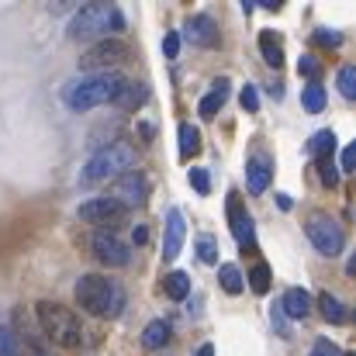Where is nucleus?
<instances>
[{
	"label": "nucleus",
	"mask_w": 356,
	"mask_h": 356,
	"mask_svg": "<svg viewBox=\"0 0 356 356\" xmlns=\"http://www.w3.org/2000/svg\"><path fill=\"white\" fill-rule=\"evenodd\" d=\"M90 245H94V256L104 263V266H128V259H131V249H128V242L115 232H97V236L90 238Z\"/></svg>",
	"instance_id": "nucleus-9"
},
{
	"label": "nucleus",
	"mask_w": 356,
	"mask_h": 356,
	"mask_svg": "<svg viewBox=\"0 0 356 356\" xmlns=\"http://www.w3.org/2000/svg\"><path fill=\"white\" fill-rule=\"evenodd\" d=\"M238 104H242V111L256 115V111H259V90H256L252 83H245V87H242V94H238Z\"/></svg>",
	"instance_id": "nucleus-31"
},
{
	"label": "nucleus",
	"mask_w": 356,
	"mask_h": 356,
	"mask_svg": "<svg viewBox=\"0 0 356 356\" xmlns=\"http://www.w3.org/2000/svg\"><path fill=\"white\" fill-rule=\"evenodd\" d=\"M177 135H180V159H191V156H197V152H201V131H197L194 124H187V121H184Z\"/></svg>",
	"instance_id": "nucleus-22"
},
{
	"label": "nucleus",
	"mask_w": 356,
	"mask_h": 356,
	"mask_svg": "<svg viewBox=\"0 0 356 356\" xmlns=\"http://www.w3.org/2000/svg\"><path fill=\"white\" fill-rule=\"evenodd\" d=\"M197 259L201 263H208V266H215L218 263V238L215 236H197Z\"/></svg>",
	"instance_id": "nucleus-26"
},
{
	"label": "nucleus",
	"mask_w": 356,
	"mask_h": 356,
	"mask_svg": "<svg viewBox=\"0 0 356 356\" xmlns=\"http://www.w3.org/2000/svg\"><path fill=\"white\" fill-rule=\"evenodd\" d=\"M76 305L97 318H118L124 312V291L118 280H108L101 273H87L76 280Z\"/></svg>",
	"instance_id": "nucleus-2"
},
{
	"label": "nucleus",
	"mask_w": 356,
	"mask_h": 356,
	"mask_svg": "<svg viewBox=\"0 0 356 356\" xmlns=\"http://www.w3.org/2000/svg\"><path fill=\"white\" fill-rule=\"evenodd\" d=\"M245 280H249L252 294H266V291H270V280H273V273H270V266L259 259V263L249 270V277H245Z\"/></svg>",
	"instance_id": "nucleus-25"
},
{
	"label": "nucleus",
	"mask_w": 356,
	"mask_h": 356,
	"mask_svg": "<svg viewBox=\"0 0 356 356\" xmlns=\"http://www.w3.org/2000/svg\"><path fill=\"white\" fill-rule=\"evenodd\" d=\"M298 73H301V76H308L312 83H318V73H322V66H318V59H315V56H301V63H298Z\"/></svg>",
	"instance_id": "nucleus-33"
},
{
	"label": "nucleus",
	"mask_w": 356,
	"mask_h": 356,
	"mask_svg": "<svg viewBox=\"0 0 356 356\" xmlns=\"http://www.w3.org/2000/svg\"><path fill=\"white\" fill-rule=\"evenodd\" d=\"M259 52H263L266 66H273V70L284 66V45H280V38L273 31H259Z\"/></svg>",
	"instance_id": "nucleus-19"
},
{
	"label": "nucleus",
	"mask_w": 356,
	"mask_h": 356,
	"mask_svg": "<svg viewBox=\"0 0 356 356\" xmlns=\"http://www.w3.org/2000/svg\"><path fill=\"white\" fill-rule=\"evenodd\" d=\"M145 101V87L142 83H124V90L118 94V104H124V108H138Z\"/></svg>",
	"instance_id": "nucleus-28"
},
{
	"label": "nucleus",
	"mask_w": 356,
	"mask_h": 356,
	"mask_svg": "<svg viewBox=\"0 0 356 356\" xmlns=\"http://www.w3.org/2000/svg\"><path fill=\"white\" fill-rule=\"evenodd\" d=\"M312 38H315V45H325V49H339L343 45V35L339 31H329V28H318Z\"/></svg>",
	"instance_id": "nucleus-32"
},
{
	"label": "nucleus",
	"mask_w": 356,
	"mask_h": 356,
	"mask_svg": "<svg viewBox=\"0 0 356 356\" xmlns=\"http://www.w3.org/2000/svg\"><path fill=\"white\" fill-rule=\"evenodd\" d=\"M270 322H273V329H277V336H280V339H291V325H287V318H284L280 305H273V308H270Z\"/></svg>",
	"instance_id": "nucleus-35"
},
{
	"label": "nucleus",
	"mask_w": 356,
	"mask_h": 356,
	"mask_svg": "<svg viewBox=\"0 0 356 356\" xmlns=\"http://www.w3.org/2000/svg\"><path fill=\"white\" fill-rule=\"evenodd\" d=\"M131 238H135L138 245H142V242H149V229H145V225H138V229L131 232Z\"/></svg>",
	"instance_id": "nucleus-40"
},
{
	"label": "nucleus",
	"mask_w": 356,
	"mask_h": 356,
	"mask_svg": "<svg viewBox=\"0 0 356 356\" xmlns=\"http://www.w3.org/2000/svg\"><path fill=\"white\" fill-rule=\"evenodd\" d=\"M229 225H232V236H236L238 245H252V218L242 208V197L236 191L229 194Z\"/></svg>",
	"instance_id": "nucleus-13"
},
{
	"label": "nucleus",
	"mask_w": 356,
	"mask_h": 356,
	"mask_svg": "<svg viewBox=\"0 0 356 356\" xmlns=\"http://www.w3.org/2000/svg\"><path fill=\"white\" fill-rule=\"evenodd\" d=\"M163 52H166V59H177V56H180V35H177V31H166Z\"/></svg>",
	"instance_id": "nucleus-37"
},
{
	"label": "nucleus",
	"mask_w": 356,
	"mask_h": 356,
	"mask_svg": "<svg viewBox=\"0 0 356 356\" xmlns=\"http://www.w3.org/2000/svg\"><path fill=\"white\" fill-rule=\"evenodd\" d=\"M312 305L322 312V318H325L329 325H346V322H350V312H346V305H343L336 294H329V291H322V294H318Z\"/></svg>",
	"instance_id": "nucleus-17"
},
{
	"label": "nucleus",
	"mask_w": 356,
	"mask_h": 356,
	"mask_svg": "<svg viewBox=\"0 0 356 356\" xmlns=\"http://www.w3.org/2000/svg\"><path fill=\"white\" fill-rule=\"evenodd\" d=\"M339 94H343L346 101L356 97V66H343V70H339Z\"/></svg>",
	"instance_id": "nucleus-29"
},
{
	"label": "nucleus",
	"mask_w": 356,
	"mask_h": 356,
	"mask_svg": "<svg viewBox=\"0 0 356 356\" xmlns=\"http://www.w3.org/2000/svg\"><path fill=\"white\" fill-rule=\"evenodd\" d=\"M163 294H166L170 301H184V298L191 294V277H187L184 270L166 273V277H163Z\"/></svg>",
	"instance_id": "nucleus-20"
},
{
	"label": "nucleus",
	"mask_w": 356,
	"mask_h": 356,
	"mask_svg": "<svg viewBox=\"0 0 356 356\" xmlns=\"http://www.w3.org/2000/svg\"><path fill=\"white\" fill-rule=\"evenodd\" d=\"M263 10H280V0H256Z\"/></svg>",
	"instance_id": "nucleus-41"
},
{
	"label": "nucleus",
	"mask_w": 356,
	"mask_h": 356,
	"mask_svg": "<svg viewBox=\"0 0 356 356\" xmlns=\"http://www.w3.org/2000/svg\"><path fill=\"white\" fill-rule=\"evenodd\" d=\"M131 166H135V145H131V142H108L104 149H97V152L87 159V166H83V173H80V184L87 187V184L111 180V177L128 173Z\"/></svg>",
	"instance_id": "nucleus-5"
},
{
	"label": "nucleus",
	"mask_w": 356,
	"mask_h": 356,
	"mask_svg": "<svg viewBox=\"0 0 356 356\" xmlns=\"http://www.w3.org/2000/svg\"><path fill=\"white\" fill-rule=\"evenodd\" d=\"M315 170H318V180H322L325 187H336V184H339V166L332 163V156L315 159Z\"/></svg>",
	"instance_id": "nucleus-27"
},
{
	"label": "nucleus",
	"mask_w": 356,
	"mask_h": 356,
	"mask_svg": "<svg viewBox=\"0 0 356 356\" xmlns=\"http://www.w3.org/2000/svg\"><path fill=\"white\" fill-rule=\"evenodd\" d=\"M312 308H315V305H312V294H308L305 287H287L284 298H280V312H284L287 322H301V318H308Z\"/></svg>",
	"instance_id": "nucleus-12"
},
{
	"label": "nucleus",
	"mask_w": 356,
	"mask_h": 356,
	"mask_svg": "<svg viewBox=\"0 0 356 356\" xmlns=\"http://www.w3.org/2000/svg\"><path fill=\"white\" fill-rule=\"evenodd\" d=\"M128 211L115 204L111 197H90V201H83L80 208H76V218L80 222H90V225H108V222H118L124 218Z\"/></svg>",
	"instance_id": "nucleus-10"
},
{
	"label": "nucleus",
	"mask_w": 356,
	"mask_h": 356,
	"mask_svg": "<svg viewBox=\"0 0 356 356\" xmlns=\"http://www.w3.org/2000/svg\"><path fill=\"white\" fill-rule=\"evenodd\" d=\"M270 177H273V166H270L266 156H252L245 163V187H249V194H263L270 187Z\"/></svg>",
	"instance_id": "nucleus-15"
},
{
	"label": "nucleus",
	"mask_w": 356,
	"mask_h": 356,
	"mask_svg": "<svg viewBox=\"0 0 356 356\" xmlns=\"http://www.w3.org/2000/svg\"><path fill=\"white\" fill-rule=\"evenodd\" d=\"M194 356H215V346H211V343H204V346H197V350H194Z\"/></svg>",
	"instance_id": "nucleus-42"
},
{
	"label": "nucleus",
	"mask_w": 356,
	"mask_h": 356,
	"mask_svg": "<svg viewBox=\"0 0 356 356\" xmlns=\"http://www.w3.org/2000/svg\"><path fill=\"white\" fill-rule=\"evenodd\" d=\"M187 38L194 42V45H204V49H211V45H218V24H215V17L211 14H194V17H187Z\"/></svg>",
	"instance_id": "nucleus-14"
},
{
	"label": "nucleus",
	"mask_w": 356,
	"mask_h": 356,
	"mask_svg": "<svg viewBox=\"0 0 356 356\" xmlns=\"http://www.w3.org/2000/svg\"><path fill=\"white\" fill-rule=\"evenodd\" d=\"M308 356H343V353H339V346H336L332 339L322 336V339H315V346H312V353Z\"/></svg>",
	"instance_id": "nucleus-36"
},
{
	"label": "nucleus",
	"mask_w": 356,
	"mask_h": 356,
	"mask_svg": "<svg viewBox=\"0 0 356 356\" xmlns=\"http://www.w3.org/2000/svg\"><path fill=\"white\" fill-rule=\"evenodd\" d=\"M124 76L118 70H101V73H83L80 80L66 83L63 90V101L70 111H90V108H101L108 101H118V94L124 90Z\"/></svg>",
	"instance_id": "nucleus-1"
},
{
	"label": "nucleus",
	"mask_w": 356,
	"mask_h": 356,
	"mask_svg": "<svg viewBox=\"0 0 356 356\" xmlns=\"http://www.w3.org/2000/svg\"><path fill=\"white\" fill-rule=\"evenodd\" d=\"M191 187H194L197 194H208V191H211V177H208L204 166H194V170H191Z\"/></svg>",
	"instance_id": "nucleus-34"
},
{
	"label": "nucleus",
	"mask_w": 356,
	"mask_h": 356,
	"mask_svg": "<svg viewBox=\"0 0 356 356\" xmlns=\"http://www.w3.org/2000/svg\"><path fill=\"white\" fill-rule=\"evenodd\" d=\"M21 350V339L14 336L10 325H0V356H17Z\"/></svg>",
	"instance_id": "nucleus-30"
},
{
	"label": "nucleus",
	"mask_w": 356,
	"mask_h": 356,
	"mask_svg": "<svg viewBox=\"0 0 356 356\" xmlns=\"http://www.w3.org/2000/svg\"><path fill=\"white\" fill-rule=\"evenodd\" d=\"M170 336H173V325H170L166 318H152V322L142 329V346H145V350H163V346L170 343Z\"/></svg>",
	"instance_id": "nucleus-18"
},
{
	"label": "nucleus",
	"mask_w": 356,
	"mask_h": 356,
	"mask_svg": "<svg viewBox=\"0 0 356 356\" xmlns=\"http://www.w3.org/2000/svg\"><path fill=\"white\" fill-rule=\"evenodd\" d=\"M35 315H38L42 336H45L52 346H59V350H76V346H80L83 329H80V318H76L70 308H63V305H56V301H38Z\"/></svg>",
	"instance_id": "nucleus-4"
},
{
	"label": "nucleus",
	"mask_w": 356,
	"mask_h": 356,
	"mask_svg": "<svg viewBox=\"0 0 356 356\" xmlns=\"http://www.w3.org/2000/svg\"><path fill=\"white\" fill-rule=\"evenodd\" d=\"M356 166V145H346L343 149V163H339V173H353Z\"/></svg>",
	"instance_id": "nucleus-38"
},
{
	"label": "nucleus",
	"mask_w": 356,
	"mask_h": 356,
	"mask_svg": "<svg viewBox=\"0 0 356 356\" xmlns=\"http://www.w3.org/2000/svg\"><path fill=\"white\" fill-rule=\"evenodd\" d=\"M291 204H294L291 194H277V208H280V211H291Z\"/></svg>",
	"instance_id": "nucleus-39"
},
{
	"label": "nucleus",
	"mask_w": 356,
	"mask_h": 356,
	"mask_svg": "<svg viewBox=\"0 0 356 356\" xmlns=\"http://www.w3.org/2000/svg\"><path fill=\"white\" fill-rule=\"evenodd\" d=\"M184 238H187L184 211H180V208H170V211H166V236H163V259H177Z\"/></svg>",
	"instance_id": "nucleus-11"
},
{
	"label": "nucleus",
	"mask_w": 356,
	"mask_h": 356,
	"mask_svg": "<svg viewBox=\"0 0 356 356\" xmlns=\"http://www.w3.org/2000/svg\"><path fill=\"white\" fill-rule=\"evenodd\" d=\"M225 101H229V80L222 76V80H215V83H211V90H208V94H204V101L197 104V115H201L204 121H211L222 108H225Z\"/></svg>",
	"instance_id": "nucleus-16"
},
{
	"label": "nucleus",
	"mask_w": 356,
	"mask_h": 356,
	"mask_svg": "<svg viewBox=\"0 0 356 356\" xmlns=\"http://www.w3.org/2000/svg\"><path fill=\"white\" fill-rule=\"evenodd\" d=\"M218 284H222L225 294H242L245 277H242V270H238L236 263H222V266H218Z\"/></svg>",
	"instance_id": "nucleus-21"
},
{
	"label": "nucleus",
	"mask_w": 356,
	"mask_h": 356,
	"mask_svg": "<svg viewBox=\"0 0 356 356\" xmlns=\"http://www.w3.org/2000/svg\"><path fill=\"white\" fill-rule=\"evenodd\" d=\"M332 149H336V135L325 128V131H315L312 135V142H308V156L312 159H322V156H332Z\"/></svg>",
	"instance_id": "nucleus-23"
},
{
	"label": "nucleus",
	"mask_w": 356,
	"mask_h": 356,
	"mask_svg": "<svg viewBox=\"0 0 356 356\" xmlns=\"http://www.w3.org/2000/svg\"><path fill=\"white\" fill-rule=\"evenodd\" d=\"M301 104H305L308 115H318V111L325 108V87H322V83H308V87L301 90Z\"/></svg>",
	"instance_id": "nucleus-24"
},
{
	"label": "nucleus",
	"mask_w": 356,
	"mask_h": 356,
	"mask_svg": "<svg viewBox=\"0 0 356 356\" xmlns=\"http://www.w3.org/2000/svg\"><path fill=\"white\" fill-rule=\"evenodd\" d=\"M305 232H308L312 245H315L322 256H329V259L343 256V249H346V232H343V225H336L332 218H325V215H312L308 225H305Z\"/></svg>",
	"instance_id": "nucleus-6"
},
{
	"label": "nucleus",
	"mask_w": 356,
	"mask_h": 356,
	"mask_svg": "<svg viewBox=\"0 0 356 356\" xmlns=\"http://www.w3.org/2000/svg\"><path fill=\"white\" fill-rule=\"evenodd\" d=\"M108 197H111L115 204H121L124 211H128V208H142V204L149 201V180H145L138 170H128V173L115 177Z\"/></svg>",
	"instance_id": "nucleus-8"
},
{
	"label": "nucleus",
	"mask_w": 356,
	"mask_h": 356,
	"mask_svg": "<svg viewBox=\"0 0 356 356\" xmlns=\"http://www.w3.org/2000/svg\"><path fill=\"white\" fill-rule=\"evenodd\" d=\"M111 31H124V14L115 3H87L73 14L70 21V38L73 42H90V38H108Z\"/></svg>",
	"instance_id": "nucleus-3"
},
{
	"label": "nucleus",
	"mask_w": 356,
	"mask_h": 356,
	"mask_svg": "<svg viewBox=\"0 0 356 356\" xmlns=\"http://www.w3.org/2000/svg\"><path fill=\"white\" fill-rule=\"evenodd\" d=\"M343 356H353V353H343Z\"/></svg>",
	"instance_id": "nucleus-43"
},
{
	"label": "nucleus",
	"mask_w": 356,
	"mask_h": 356,
	"mask_svg": "<svg viewBox=\"0 0 356 356\" xmlns=\"http://www.w3.org/2000/svg\"><path fill=\"white\" fill-rule=\"evenodd\" d=\"M131 56V49L121 42V38H101L97 45H90L80 59V70L83 73H101V70H115L118 63H124Z\"/></svg>",
	"instance_id": "nucleus-7"
}]
</instances>
